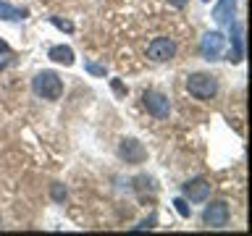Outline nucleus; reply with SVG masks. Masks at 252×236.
<instances>
[{"label":"nucleus","mask_w":252,"mask_h":236,"mask_svg":"<svg viewBox=\"0 0 252 236\" xmlns=\"http://www.w3.org/2000/svg\"><path fill=\"white\" fill-rule=\"evenodd\" d=\"M32 92L42 100H61L63 94V79L55 74V71L45 68V71H37L34 79H32Z\"/></svg>","instance_id":"obj_1"},{"label":"nucleus","mask_w":252,"mask_h":236,"mask_svg":"<svg viewBox=\"0 0 252 236\" xmlns=\"http://www.w3.org/2000/svg\"><path fill=\"white\" fill-rule=\"evenodd\" d=\"M187 92L194 100H213L218 94V76L208 74V71H194L187 76Z\"/></svg>","instance_id":"obj_2"},{"label":"nucleus","mask_w":252,"mask_h":236,"mask_svg":"<svg viewBox=\"0 0 252 236\" xmlns=\"http://www.w3.org/2000/svg\"><path fill=\"white\" fill-rule=\"evenodd\" d=\"M142 105H145V110L153 118H158V121H163V118L171 116V100L168 94L158 92V89H145L142 92Z\"/></svg>","instance_id":"obj_3"},{"label":"nucleus","mask_w":252,"mask_h":236,"mask_svg":"<svg viewBox=\"0 0 252 236\" xmlns=\"http://www.w3.org/2000/svg\"><path fill=\"white\" fill-rule=\"evenodd\" d=\"M226 50V34L223 31H205L200 39V55L205 60H220Z\"/></svg>","instance_id":"obj_4"},{"label":"nucleus","mask_w":252,"mask_h":236,"mask_svg":"<svg viewBox=\"0 0 252 236\" xmlns=\"http://www.w3.org/2000/svg\"><path fill=\"white\" fill-rule=\"evenodd\" d=\"M118 157L126 163V165H139V163H145L147 160V149L145 145H142L139 139H134V137H124L121 142H118Z\"/></svg>","instance_id":"obj_5"},{"label":"nucleus","mask_w":252,"mask_h":236,"mask_svg":"<svg viewBox=\"0 0 252 236\" xmlns=\"http://www.w3.org/2000/svg\"><path fill=\"white\" fill-rule=\"evenodd\" d=\"M228 218H231V207H228L226 200L210 202L202 212V223L208 228H223V226H228Z\"/></svg>","instance_id":"obj_6"},{"label":"nucleus","mask_w":252,"mask_h":236,"mask_svg":"<svg viewBox=\"0 0 252 236\" xmlns=\"http://www.w3.org/2000/svg\"><path fill=\"white\" fill-rule=\"evenodd\" d=\"M176 55V42L171 37H155L153 42L147 45V58L155 60V63H165V60H173Z\"/></svg>","instance_id":"obj_7"},{"label":"nucleus","mask_w":252,"mask_h":236,"mask_svg":"<svg viewBox=\"0 0 252 236\" xmlns=\"http://www.w3.org/2000/svg\"><path fill=\"white\" fill-rule=\"evenodd\" d=\"M181 194L189 202H205L210 197V181L208 178H189L187 184H181Z\"/></svg>","instance_id":"obj_8"},{"label":"nucleus","mask_w":252,"mask_h":236,"mask_svg":"<svg viewBox=\"0 0 252 236\" xmlns=\"http://www.w3.org/2000/svg\"><path fill=\"white\" fill-rule=\"evenodd\" d=\"M228 37H231V53H228V60L231 63H242L244 60V24L242 21H231L228 24Z\"/></svg>","instance_id":"obj_9"},{"label":"nucleus","mask_w":252,"mask_h":236,"mask_svg":"<svg viewBox=\"0 0 252 236\" xmlns=\"http://www.w3.org/2000/svg\"><path fill=\"white\" fill-rule=\"evenodd\" d=\"M131 189H134V194H137L142 202H147V200L153 202L155 197H158V184H155L153 176H147V173L134 176V178H131Z\"/></svg>","instance_id":"obj_10"},{"label":"nucleus","mask_w":252,"mask_h":236,"mask_svg":"<svg viewBox=\"0 0 252 236\" xmlns=\"http://www.w3.org/2000/svg\"><path fill=\"white\" fill-rule=\"evenodd\" d=\"M234 13H236V0H218L216 8H213V21L218 27H228L234 21Z\"/></svg>","instance_id":"obj_11"},{"label":"nucleus","mask_w":252,"mask_h":236,"mask_svg":"<svg viewBox=\"0 0 252 236\" xmlns=\"http://www.w3.org/2000/svg\"><path fill=\"white\" fill-rule=\"evenodd\" d=\"M47 58L53 63H61V66H74V50H71L68 45H53L50 50H47Z\"/></svg>","instance_id":"obj_12"},{"label":"nucleus","mask_w":252,"mask_h":236,"mask_svg":"<svg viewBox=\"0 0 252 236\" xmlns=\"http://www.w3.org/2000/svg\"><path fill=\"white\" fill-rule=\"evenodd\" d=\"M0 19H5V21H24L27 19V8H13V5H8L0 0Z\"/></svg>","instance_id":"obj_13"},{"label":"nucleus","mask_w":252,"mask_h":236,"mask_svg":"<svg viewBox=\"0 0 252 236\" xmlns=\"http://www.w3.org/2000/svg\"><path fill=\"white\" fill-rule=\"evenodd\" d=\"M50 197H53V202H58V205H63L68 200V189L61 184V181H53L50 184Z\"/></svg>","instance_id":"obj_14"},{"label":"nucleus","mask_w":252,"mask_h":236,"mask_svg":"<svg viewBox=\"0 0 252 236\" xmlns=\"http://www.w3.org/2000/svg\"><path fill=\"white\" fill-rule=\"evenodd\" d=\"M84 71L92 76H105L108 74V66L105 63H94V60H84Z\"/></svg>","instance_id":"obj_15"},{"label":"nucleus","mask_w":252,"mask_h":236,"mask_svg":"<svg viewBox=\"0 0 252 236\" xmlns=\"http://www.w3.org/2000/svg\"><path fill=\"white\" fill-rule=\"evenodd\" d=\"M173 207H176V212H179L181 218H189V215H192V207L187 205L184 197H176V200H173Z\"/></svg>","instance_id":"obj_16"},{"label":"nucleus","mask_w":252,"mask_h":236,"mask_svg":"<svg viewBox=\"0 0 252 236\" xmlns=\"http://www.w3.org/2000/svg\"><path fill=\"white\" fill-rule=\"evenodd\" d=\"M47 21H50L53 27H58L61 31H74V24H71L68 19H61V16H50Z\"/></svg>","instance_id":"obj_17"},{"label":"nucleus","mask_w":252,"mask_h":236,"mask_svg":"<svg viewBox=\"0 0 252 236\" xmlns=\"http://www.w3.org/2000/svg\"><path fill=\"white\" fill-rule=\"evenodd\" d=\"M155 223H158V212H150V215L145 220H139L134 228H137V231H145V228H155Z\"/></svg>","instance_id":"obj_18"},{"label":"nucleus","mask_w":252,"mask_h":236,"mask_svg":"<svg viewBox=\"0 0 252 236\" xmlns=\"http://www.w3.org/2000/svg\"><path fill=\"white\" fill-rule=\"evenodd\" d=\"M110 89L116 92V97H126V94H129V89H126V84L121 79H110Z\"/></svg>","instance_id":"obj_19"},{"label":"nucleus","mask_w":252,"mask_h":236,"mask_svg":"<svg viewBox=\"0 0 252 236\" xmlns=\"http://www.w3.org/2000/svg\"><path fill=\"white\" fill-rule=\"evenodd\" d=\"M0 55H11V47H8L5 39H0Z\"/></svg>","instance_id":"obj_20"},{"label":"nucleus","mask_w":252,"mask_h":236,"mask_svg":"<svg viewBox=\"0 0 252 236\" xmlns=\"http://www.w3.org/2000/svg\"><path fill=\"white\" fill-rule=\"evenodd\" d=\"M189 3V0H168V5H173V8H184Z\"/></svg>","instance_id":"obj_21"},{"label":"nucleus","mask_w":252,"mask_h":236,"mask_svg":"<svg viewBox=\"0 0 252 236\" xmlns=\"http://www.w3.org/2000/svg\"><path fill=\"white\" fill-rule=\"evenodd\" d=\"M202 3H210V0H202Z\"/></svg>","instance_id":"obj_22"}]
</instances>
